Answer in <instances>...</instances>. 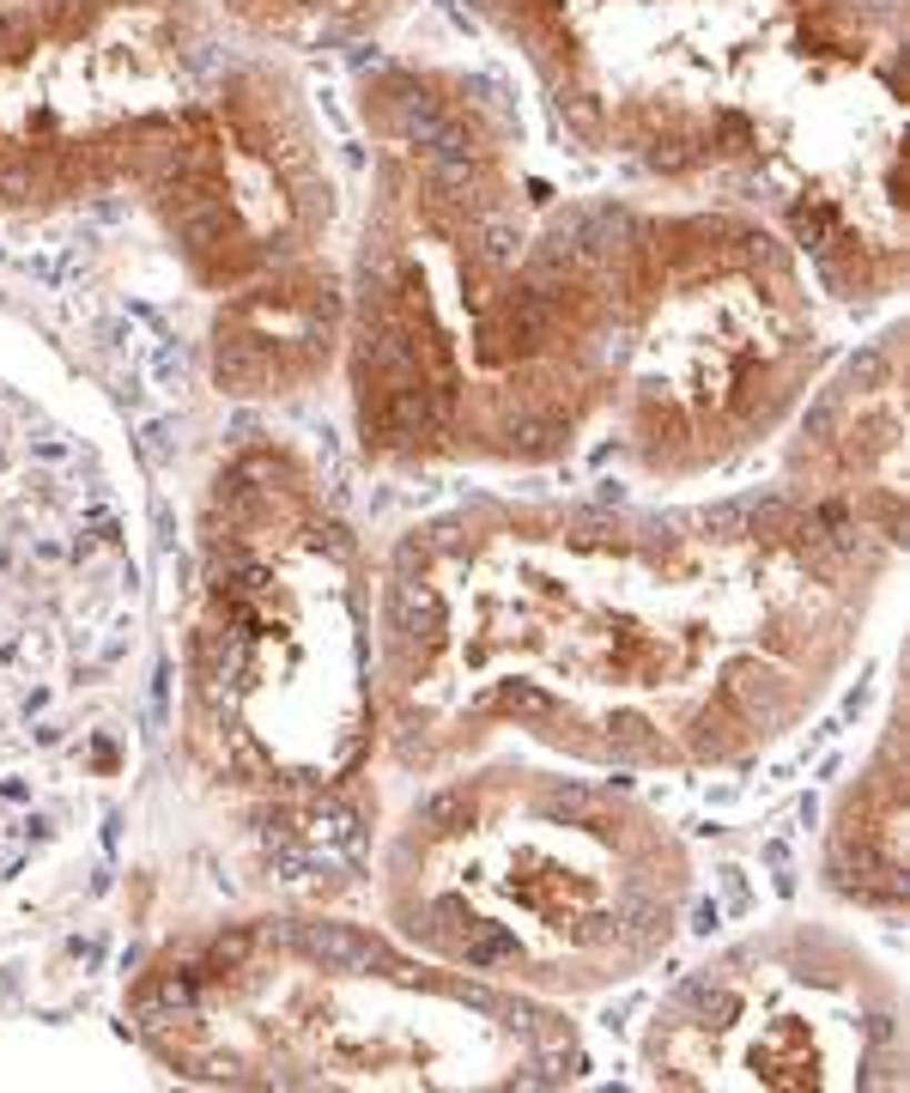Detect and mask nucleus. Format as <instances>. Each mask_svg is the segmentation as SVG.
<instances>
[{
    "label": "nucleus",
    "instance_id": "nucleus-1",
    "mask_svg": "<svg viewBox=\"0 0 910 1093\" xmlns=\"http://www.w3.org/2000/svg\"><path fill=\"white\" fill-rule=\"evenodd\" d=\"M413 930L437 954L479 972L546 984L626 979L668 935L661 869L619 827V808L558 790L479 796L467 814H437L419 874H407Z\"/></svg>",
    "mask_w": 910,
    "mask_h": 1093
},
{
    "label": "nucleus",
    "instance_id": "nucleus-2",
    "mask_svg": "<svg viewBox=\"0 0 910 1093\" xmlns=\"http://www.w3.org/2000/svg\"><path fill=\"white\" fill-rule=\"evenodd\" d=\"M862 967L759 954L705 967L656 1026V1075L698 1087H856L887 1039Z\"/></svg>",
    "mask_w": 910,
    "mask_h": 1093
}]
</instances>
